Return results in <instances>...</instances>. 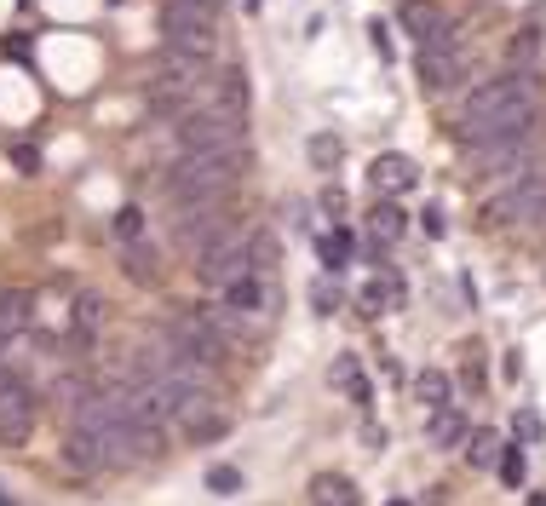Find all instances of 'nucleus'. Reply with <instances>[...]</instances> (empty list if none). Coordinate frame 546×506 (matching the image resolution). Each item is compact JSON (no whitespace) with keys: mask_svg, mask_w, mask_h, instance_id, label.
<instances>
[{"mask_svg":"<svg viewBox=\"0 0 546 506\" xmlns=\"http://www.w3.org/2000/svg\"><path fill=\"white\" fill-rule=\"evenodd\" d=\"M328 380H334V386H340L345 397H351V403H357V409H368V403H374V386H368V368L357 363V357H351V351H345V357H334V363H328Z\"/></svg>","mask_w":546,"mask_h":506,"instance_id":"17","label":"nucleus"},{"mask_svg":"<svg viewBox=\"0 0 546 506\" xmlns=\"http://www.w3.org/2000/svg\"><path fill=\"white\" fill-rule=\"evenodd\" d=\"M311 506H363V489L345 472H317L311 478Z\"/></svg>","mask_w":546,"mask_h":506,"instance_id":"20","label":"nucleus"},{"mask_svg":"<svg viewBox=\"0 0 546 506\" xmlns=\"http://www.w3.org/2000/svg\"><path fill=\"white\" fill-rule=\"evenodd\" d=\"M207 6H219V0H207Z\"/></svg>","mask_w":546,"mask_h":506,"instance_id":"40","label":"nucleus"},{"mask_svg":"<svg viewBox=\"0 0 546 506\" xmlns=\"http://www.w3.org/2000/svg\"><path fill=\"white\" fill-rule=\"evenodd\" d=\"M161 46L173 64L207 69V58L219 52V12L207 0H167L161 6Z\"/></svg>","mask_w":546,"mask_h":506,"instance_id":"3","label":"nucleus"},{"mask_svg":"<svg viewBox=\"0 0 546 506\" xmlns=\"http://www.w3.org/2000/svg\"><path fill=\"white\" fill-rule=\"evenodd\" d=\"M230 219H219L213 207H179V225H173V242H179L184 253H202L213 236H225Z\"/></svg>","mask_w":546,"mask_h":506,"instance_id":"12","label":"nucleus"},{"mask_svg":"<svg viewBox=\"0 0 546 506\" xmlns=\"http://www.w3.org/2000/svg\"><path fill=\"white\" fill-rule=\"evenodd\" d=\"M207 495H242V472L236 466H207Z\"/></svg>","mask_w":546,"mask_h":506,"instance_id":"30","label":"nucleus"},{"mask_svg":"<svg viewBox=\"0 0 546 506\" xmlns=\"http://www.w3.org/2000/svg\"><path fill=\"white\" fill-rule=\"evenodd\" d=\"M35 420H41V391L29 386L18 368H6L0 374V443L23 449L35 437Z\"/></svg>","mask_w":546,"mask_h":506,"instance_id":"6","label":"nucleus"},{"mask_svg":"<svg viewBox=\"0 0 546 506\" xmlns=\"http://www.w3.org/2000/svg\"><path fill=\"white\" fill-rule=\"evenodd\" d=\"M305 156H311V167H322V173H334L345 156V144L334 133H311V144H305Z\"/></svg>","mask_w":546,"mask_h":506,"instance_id":"27","label":"nucleus"},{"mask_svg":"<svg viewBox=\"0 0 546 506\" xmlns=\"http://www.w3.org/2000/svg\"><path fill=\"white\" fill-rule=\"evenodd\" d=\"M489 225H518V219H546V161H529L518 179H506L489 202H483Z\"/></svg>","mask_w":546,"mask_h":506,"instance_id":"4","label":"nucleus"},{"mask_svg":"<svg viewBox=\"0 0 546 506\" xmlns=\"http://www.w3.org/2000/svg\"><path fill=\"white\" fill-rule=\"evenodd\" d=\"M403 230H409V213H403V202H391V196H386L380 207H374V213H368V236H374L380 248H391V242H397Z\"/></svg>","mask_w":546,"mask_h":506,"instance_id":"21","label":"nucleus"},{"mask_svg":"<svg viewBox=\"0 0 546 506\" xmlns=\"http://www.w3.org/2000/svg\"><path fill=\"white\" fill-rule=\"evenodd\" d=\"M386 506H414V501H403V495H391V501Z\"/></svg>","mask_w":546,"mask_h":506,"instance_id":"38","label":"nucleus"},{"mask_svg":"<svg viewBox=\"0 0 546 506\" xmlns=\"http://www.w3.org/2000/svg\"><path fill=\"white\" fill-rule=\"evenodd\" d=\"M420 225H426V236H443V213H437V207H426V219H420Z\"/></svg>","mask_w":546,"mask_h":506,"instance_id":"36","label":"nucleus"},{"mask_svg":"<svg viewBox=\"0 0 546 506\" xmlns=\"http://www.w3.org/2000/svg\"><path fill=\"white\" fill-rule=\"evenodd\" d=\"M29 322H35V299L23 294V288H6L0 294V340H23Z\"/></svg>","mask_w":546,"mask_h":506,"instance_id":"19","label":"nucleus"},{"mask_svg":"<svg viewBox=\"0 0 546 506\" xmlns=\"http://www.w3.org/2000/svg\"><path fill=\"white\" fill-rule=\"evenodd\" d=\"M242 144V115L225 104H196L179 115V150H225Z\"/></svg>","mask_w":546,"mask_h":506,"instance_id":"7","label":"nucleus"},{"mask_svg":"<svg viewBox=\"0 0 546 506\" xmlns=\"http://www.w3.org/2000/svg\"><path fill=\"white\" fill-rule=\"evenodd\" d=\"M414 397H420L426 409H449V403H455V380H449L443 368H420V374H414Z\"/></svg>","mask_w":546,"mask_h":506,"instance_id":"22","label":"nucleus"},{"mask_svg":"<svg viewBox=\"0 0 546 506\" xmlns=\"http://www.w3.org/2000/svg\"><path fill=\"white\" fill-rule=\"evenodd\" d=\"M501 455H506V437H495V432H472L466 437V466H472V472H495Z\"/></svg>","mask_w":546,"mask_h":506,"instance_id":"23","label":"nucleus"},{"mask_svg":"<svg viewBox=\"0 0 546 506\" xmlns=\"http://www.w3.org/2000/svg\"><path fill=\"white\" fill-rule=\"evenodd\" d=\"M466 437H472V426H466V414H460L455 403H449V409H432V426H426V443H432V449L449 455V449H466Z\"/></svg>","mask_w":546,"mask_h":506,"instance_id":"18","label":"nucleus"},{"mask_svg":"<svg viewBox=\"0 0 546 506\" xmlns=\"http://www.w3.org/2000/svg\"><path fill=\"white\" fill-rule=\"evenodd\" d=\"M0 506H18V501H12V495H6V489H0Z\"/></svg>","mask_w":546,"mask_h":506,"instance_id":"39","label":"nucleus"},{"mask_svg":"<svg viewBox=\"0 0 546 506\" xmlns=\"http://www.w3.org/2000/svg\"><path fill=\"white\" fill-rule=\"evenodd\" d=\"M535 46H541V29H535V23H524V29L512 35V46H506V58H512V69H529V58H535Z\"/></svg>","mask_w":546,"mask_h":506,"instance_id":"28","label":"nucleus"},{"mask_svg":"<svg viewBox=\"0 0 546 506\" xmlns=\"http://www.w3.org/2000/svg\"><path fill=\"white\" fill-rule=\"evenodd\" d=\"M121 271L133 282H156V248L138 236V242H121Z\"/></svg>","mask_w":546,"mask_h":506,"instance_id":"25","label":"nucleus"},{"mask_svg":"<svg viewBox=\"0 0 546 506\" xmlns=\"http://www.w3.org/2000/svg\"><path fill=\"white\" fill-rule=\"evenodd\" d=\"M524 506H546V489H535V495H529V501Z\"/></svg>","mask_w":546,"mask_h":506,"instance_id":"37","label":"nucleus"},{"mask_svg":"<svg viewBox=\"0 0 546 506\" xmlns=\"http://www.w3.org/2000/svg\"><path fill=\"white\" fill-rule=\"evenodd\" d=\"M317 311H322V317H334V311H340V294H334L328 282H322V288H317Z\"/></svg>","mask_w":546,"mask_h":506,"instance_id":"35","label":"nucleus"},{"mask_svg":"<svg viewBox=\"0 0 546 506\" xmlns=\"http://www.w3.org/2000/svg\"><path fill=\"white\" fill-rule=\"evenodd\" d=\"M529 150H535V133L466 144V167H472V173H495V179H518V167H529Z\"/></svg>","mask_w":546,"mask_h":506,"instance_id":"9","label":"nucleus"},{"mask_svg":"<svg viewBox=\"0 0 546 506\" xmlns=\"http://www.w3.org/2000/svg\"><path fill=\"white\" fill-rule=\"evenodd\" d=\"M535 115H541V98H535V75L529 69H506L495 81H483L466 104H460L455 138L460 144H489V138H524L535 133Z\"/></svg>","mask_w":546,"mask_h":506,"instance_id":"1","label":"nucleus"},{"mask_svg":"<svg viewBox=\"0 0 546 506\" xmlns=\"http://www.w3.org/2000/svg\"><path fill=\"white\" fill-rule=\"evenodd\" d=\"M225 110L248 115V81H242V69H225Z\"/></svg>","mask_w":546,"mask_h":506,"instance_id":"32","label":"nucleus"},{"mask_svg":"<svg viewBox=\"0 0 546 506\" xmlns=\"http://www.w3.org/2000/svg\"><path fill=\"white\" fill-rule=\"evenodd\" d=\"M138 236H144V213L138 207H121L115 213V242H138Z\"/></svg>","mask_w":546,"mask_h":506,"instance_id":"33","label":"nucleus"},{"mask_svg":"<svg viewBox=\"0 0 546 506\" xmlns=\"http://www.w3.org/2000/svg\"><path fill=\"white\" fill-rule=\"evenodd\" d=\"M179 432L190 437V443H219V437L230 432V409L219 403V397H202V403L179 420Z\"/></svg>","mask_w":546,"mask_h":506,"instance_id":"14","label":"nucleus"},{"mask_svg":"<svg viewBox=\"0 0 546 506\" xmlns=\"http://www.w3.org/2000/svg\"><path fill=\"white\" fill-rule=\"evenodd\" d=\"M167 340H173L179 357H190V363H202V368H219L230 351L219 311H179V317L167 322Z\"/></svg>","mask_w":546,"mask_h":506,"instance_id":"5","label":"nucleus"},{"mask_svg":"<svg viewBox=\"0 0 546 506\" xmlns=\"http://www.w3.org/2000/svg\"><path fill=\"white\" fill-rule=\"evenodd\" d=\"M397 23L414 46H432V41H455V23L437 0H397Z\"/></svg>","mask_w":546,"mask_h":506,"instance_id":"10","label":"nucleus"},{"mask_svg":"<svg viewBox=\"0 0 546 506\" xmlns=\"http://www.w3.org/2000/svg\"><path fill=\"white\" fill-rule=\"evenodd\" d=\"M403 299H409V282H403V276L391 271V265H374V276L363 282V294H357V305L380 317V311H397Z\"/></svg>","mask_w":546,"mask_h":506,"instance_id":"13","label":"nucleus"},{"mask_svg":"<svg viewBox=\"0 0 546 506\" xmlns=\"http://www.w3.org/2000/svg\"><path fill=\"white\" fill-rule=\"evenodd\" d=\"M253 271V248H248V236L230 225L225 236H213L202 253H196V276H202V288H230L236 276H248Z\"/></svg>","mask_w":546,"mask_h":506,"instance_id":"8","label":"nucleus"},{"mask_svg":"<svg viewBox=\"0 0 546 506\" xmlns=\"http://www.w3.org/2000/svg\"><path fill=\"white\" fill-rule=\"evenodd\" d=\"M64 466L69 472H81V478L98 472V466H110V460H104V437L87 432V426H69L64 432Z\"/></svg>","mask_w":546,"mask_h":506,"instance_id":"15","label":"nucleus"},{"mask_svg":"<svg viewBox=\"0 0 546 506\" xmlns=\"http://www.w3.org/2000/svg\"><path fill=\"white\" fill-rule=\"evenodd\" d=\"M420 81H426V92H455L466 81V52L455 41L420 46Z\"/></svg>","mask_w":546,"mask_h":506,"instance_id":"11","label":"nucleus"},{"mask_svg":"<svg viewBox=\"0 0 546 506\" xmlns=\"http://www.w3.org/2000/svg\"><path fill=\"white\" fill-rule=\"evenodd\" d=\"M69 322H75V345L87 351L92 334H98V322H104V299H98V294H81V299H75V311H69Z\"/></svg>","mask_w":546,"mask_h":506,"instance_id":"24","label":"nucleus"},{"mask_svg":"<svg viewBox=\"0 0 546 506\" xmlns=\"http://www.w3.org/2000/svg\"><path fill=\"white\" fill-rule=\"evenodd\" d=\"M317 253H322V265H328V271H345V265H351V230H322L317 236Z\"/></svg>","mask_w":546,"mask_h":506,"instance_id":"26","label":"nucleus"},{"mask_svg":"<svg viewBox=\"0 0 546 506\" xmlns=\"http://www.w3.org/2000/svg\"><path fill=\"white\" fill-rule=\"evenodd\" d=\"M12 161H18V173H41V150H29V144H18Z\"/></svg>","mask_w":546,"mask_h":506,"instance_id":"34","label":"nucleus"},{"mask_svg":"<svg viewBox=\"0 0 546 506\" xmlns=\"http://www.w3.org/2000/svg\"><path fill=\"white\" fill-rule=\"evenodd\" d=\"M368 179H374V190H380V196H403V190H414V184H420V167H414L409 156H397V150H391V156H380L374 167H368Z\"/></svg>","mask_w":546,"mask_h":506,"instance_id":"16","label":"nucleus"},{"mask_svg":"<svg viewBox=\"0 0 546 506\" xmlns=\"http://www.w3.org/2000/svg\"><path fill=\"white\" fill-rule=\"evenodd\" d=\"M248 167V150L242 144H225V150H179V161L161 173V190L173 207H213L219 190L242 179Z\"/></svg>","mask_w":546,"mask_h":506,"instance_id":"2","label":"nucleus"},{"mask_svg":"<svg viewBox=\"0 0 546 506\" xmlns=\"http://www.w3.org/2000/svg\"><path fill=\"white\" fill-rule=\"evenodd\" d=\"M495 472H501L506 489H524V443H506V455H501Z\"/></svg>","mask_w":546,"mask_h":506,"instance_id":"29","label":"nucleus"},{"mask_svg":"<svg viewBox=\"0 0 546 506\" xmlns=\"http://www.w3.org/2000/svg\"><path fill=\"white\" fill-rule=\"evenodd\" d=\"M512 437H518L524 449H529V443H546V420H541L535 409H518V420H512Z\"/></svg>","mask_w":546,"mask_h":506,"instance_id":"31","label":"nucleus"}]
</instances>
